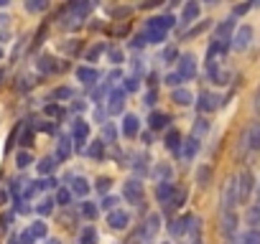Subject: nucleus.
Masks as SVG:
<instances>
[{
	"label": "nucleus",
	"mask_w": 260,
	"mask_h": 244,
	"mask_svg": "<svg viewBox=\"0 0 260 244\" xmlns=\"http://www.w3.org/2000/svg\"><path fill=\"white\" fill-rule=\"evenodd\" d=\"M207 128H209V125H207V119H199V122H197V135L207 133Z\"/></svg>",
	"instance_id": "14"
},
{
	"label": "nucleus",
	"mask_w": 260,
	"mask_h": 244,
	"mask_svg": "<svg viewBox=\"0 0 260 244\" xmlns=\"http://www.w3.org/2000/svg\"><path fill=\"white\" fill-rule=\"evenodd\" d=\"M235 229H237V216H235V211H224V214H222V231H224L227 236H232Z\"/></svg>",
	"instance_id": "4"
},
{
	"label": "nucleus",
	"mask_w": 260,
	"mask_h": 244,
	"mask_svg": "<svg viewBox=\"0 0 260 244\" xmlns=\"http://www.w3.org/2000/svg\"><path fill=\"white\" fill-rule=\"evenodd\" d=\"M110 224H112L115 229H120V226L127 224V216H125V214H112V216H110Z\"/></svg>",
	"instance_id": "7"
},
{
	"label": "nucleus",
	"mask_w": 260,
	"mask_h": 244,
	"mask_svg": "<svg viewBox=\"0 0 260 244\" xmlns=\"http://www.w3.org/2000/svg\"><path fill=\"white\" fill-rule=\"evenodd\" d=\"M199 13V8L197 6H186V13H184V18H194Z\"/></svg>",
	"instance_id": "13"
},
{
	"label": "nucleus",
	"mask_w": 260,
	"mask_h": 244,
	"mask_svg": "<svg viewBox=\"0 0 260 244\" xmlns=\"http://www.w3.org/2000/svg\"><path fill=\"white\" fill-rule=\"evenodd\" d=\"M247 8H250V6H237V8H235V13H237V16H242V13H247Z\"/></svg>",
	"instance_id": "16"
},
{
	"label": "nucleus",
	"mask_w": 260,
	"mask_h": 244,
	"mask_svg": "<svg viewBox=\"0 0 260 244\" xmlns=\"http://www.w3.org/2000/svg\"><path fill=\"white\" fill-rule=\"evenodd\" d=\"M250 38H252V28H250V26H242V28L237 31V36H235V49H237V51L247 49Z\"/></svg>",
	"instance_id": "3"
},
{
	"label": "nucleus",
	"mask_w": 260,
	"mask_h": 244,
	"mask_svg": "<svg viewBox=\"0 0 260 244\" xmlns=\"http://www.w3.org/2000/svg\"><path fill=\"white\" fill-rule=\"evenodd\" d=\"M174 99H176L179 104H189V99H191V97H189V92H176V94H174Z\"/></svg>",
	"instance_id": "10"
},
{
	"label": "nucleus",
	"mask_w": 260,
	"mask_h": 244,
	"mask_svg": "<svg viewBox=\"0 0 260 244\" xmlns=\"http://www.w3.org/2000/svg\"><path fill=\"white\" fill-rule=\"evenodd\" d=\"M125 133L133 135L136 133V117H127V125H125Z\"/></svg>",
	"instance_id": "11"
},
{
	"label": "nucleus",
	"mask_w": 260,
	"mask_h": 244,
	"mask_svg": "<svg viewBox=\"0 0 260 244\" xmlns=\"http://www.w3.org/2000/svg\"><path fill=\"white\" fill-rule=\"evenodd\" d=\"M247 221H250L252 226H260V209H250V211H247Z\"/></svg>",
	"instance_id": "9"
},
{
	"label": "nucleus",
	"mask_w": 260,
	"mask_h": 244,
	"mask_svg": "<svg viewBox=\"0 0 260 244\" xmlns=\"http://www.w3.org/2000/svg\"><path fill=\"white\" fill-rule=\"evenodd\" d=\"M255 109L260 112V92H257V97H255Z\"/></svg>",
	"instance_id": "17"
},
{
	"label": "nucleus",
	"mask_w": 260,
	"mask_h": 244,
	"mask_svg": "<svg viewBox=\"0 0 260 244\" xmlns=\"http://www.w3.org/2000/svg\"><path fill=\"white\" fill-rule=\"evenodd\" d=\"M245 140H247V150H260V122H252L245 130Z\"/></svg>",
	"instance_id": "2"
},
{
	"label": "nucleus",
	"mask_w": 260,
	"mask_h": 244,
	"mask_svg": "<svg viewBox=\"0 0 260 244\" xmlns=\"http://www.w3.org/2000/svg\"><path fill=\"white\" fill-rule=\"evenodd\" d=\"M257 209H260V206H257Z\"/></svg>",
	"instance_id": "18"
},
{
	"label": "nucleus",
	"mask_w": 260,
	"mask_h": 244,
	"mask_svg": "<svg viewBox=\"0 0 260 244\" xmlns=\"http://www.w3.org/2000/svg\"><path fill=\"white\" fill-rule=\"evenodd\" d=\"M217 102H219L217 97H212V94H202V102H199V107L209 112V109H214V107H217Z\"/></svg>",
	"instance_id": "6"
},
{
	"label": "nucleus",
	"mask_w": 260,
	"mask_h": 244,
	"mask_svg": "<svg viewBox=\"0 0 260 244\" xmlns=\"http://www.w3.org/2000/svg\"><path fill=\"white\" fill-rule=\"evenodd\" d=\"M181 71H184L186 76H191V74H194V59H191V56H186V59H184V64H181Z\"/></svg>",
	"instance_id": "8"
},
{
	"label": "nucleus",
	"mask_w": 260,
	"mask_h": 244,
	"mask_svg": "<svg viewBox=\"0 0 260 244\" xmlns=\"http://www.w3.org/2000/svg\"><path fill=\"white\" fill-rule=\"evenodd\" d=\"M199 181H202V186L209 181V168H202V171H199Z\"/></svg>",
	"instance_id": "15"
},
{
	"label": "nucleus",
	"mask_w": 260,
	"mask_h": 244,
	"mask_svg": "<svg viewBox=\"0 0 260 244\" xmlns=\"http://www.w3.org/2000/svg\"><path fill=\"white\" fill-rule=\"evenodd\" d=\"M240 244H260V231H257V229L245 231V234H242V239H240Z\"/></svg>",
	"instance_id": "5"
},
{
	"label": "nucleus",
	"mask_w": 260,
	"mask_h": 244,
	"mask_svg": "<svg viewBox=\"0 0 260 244\" xmlns=\"http://www.w3.org/2000/svg\"><path fill=\"white\" fill-rule=\"evenodd\" d=\"M161 125H166V117L164 114H153V128H161Z\"/></svg>",
	"instance_id": "12"
},
{
	"label": "nucleus",
	"mask_w": 260,
	"mask_h": 244,
	"mask_svg": "<svg viewBox=\"0 0 260 244\" xmlns=\"http://www.w3.org/2000/svg\"><path fill=\"white\" fill-rule=\"evenodd\" d=\"M250 191H252V173L250 171H242L240 178H237V198L240 201H247Z\"/></svg>",
	"instance_id": "1"
}]
</instances>
